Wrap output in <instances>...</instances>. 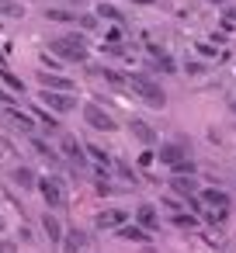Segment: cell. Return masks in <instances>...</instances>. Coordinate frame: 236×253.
I'll list each match as a JSON object with an SVG mask.
<instances>
[{
    "label": "cell",
    "mask_w": 236,
    "mask_h": 253,
    "mask_svg": "<svg viewBox=\"0 0 236 253\" xmlns=\"http://www.w3.org/2000/svg\"><path fill=\"white\" fill-rule=\"evenodd\" d=\"M129 222V211L125 208H111V211H101L97 215V229H118Z\"/></svg>",
    "instance_id": "obj_12"
},
{
    "label": "cell",
    "mask_w": 236,
    "mask_h": 253,
    "mask_svg": "<svg viewBox=\"0 0 236 253\" xmlns=\"http://www.w3.org/2000/svg\"><path fill=\"white\" fill-rule=\"evenodd\" d=\"M208 4H229V0H208Z\"/></svg>",
    "instance_id": "obj_36"
},
{
    "label": "cell",
    "mask_w": 236,
    "mask_h": 253,
    "mask_svg": "<svg viewBox=\"0 0 236 253\" xmlns=\"http://www.w3.org/2000/svg\"><path fill=\"white\" fill-rule=\"evenodd\" d=\"M0 80H4V84H7L14 94H25V80H21V77H14L7 66H0Z\"/></svg>",
    "instance_id": "obj_21"
},
{
    "label": "cell",
    "mask_w": 236,
    "mask_h": 253,
    "mask_svg": "<svg viewBox=\"0 0 236 253\" xmlns=\"http://www.w3.org/2000/svg\"><path fill=\"white\" fill-rule=\"evenodd\" d=\"M129 132H132V135H136L142 146H153V142H156L153 125H149V122H142V118H132V122H129Z\"/></svg>",
    "instance_id": "obj_11"
},
{
    "label": "cell",
    "mask_w": 236,
    "mask_h": 253,
    "mask_svg": "<svg viewBox=\"0 0 236 253\" xmlns=\"http://www.w3.org/2000/svg\"><path fill=\"white\" fill-rule=\"evenodd\" d=\"M46 18H49V21H73L77 14H73V11H63V7H49Z\"/></svg>",
    "instance_id": "obj_26"
},
{
    "label": "cell",
    "mask_w": 236,
    "mask_h": 253,
    "mask_svg": "<svg viewBox=\"0 0 236 253\" xmlns=\"http://www.w3.org/2000/svg\"><path fill=\"white\" fill-rule=\"evenodd\" d=\"M39 194H42V201L49 205V208H66V191H63V180H56V177H39Z\"/></svg>",
    "instance_id": "obj_3"
},
{
    "label": "cell",
    "mask_w": 236,
    "mask_h": 253,
    "mask_svg": "<svg viewBox=\"0 0 236 253\" xmlns=\"http://www.w3.org/2000/svg\"><path fill=\"white\" fill-rule=\"evenodd\" d=\"M0 104H7V108H11V104H14V97H11L7 90H0Z\"/></svg>",
    "instance_id": "obj_34"
},
{
    "label": "cell",
    "mask_w": 236,
    "mask_h": 253,
    "mask_svg": "<svg viewBox=\"0 0 236 253\" xmlns=\"http://www.w3.org/2000/svg\"><path fill=\"white\" fill-rule=\"evenodd\" d=\"M49 49H52L59 59H66V63H87V59H91L87 39H84L80 32H66V35L52 39V42H49Z\"/></svg>",
    "instance_id": "obj_1"
},
{
    "label": "cell",
    "mask_w": 236,
    "mask_h": 253,
    "mask_svg": "<svg viewBox=\"0 0 236 253\" xmlns=\"http://www.w3.org/2000/svg\"><path fill=\"white\" fill-rule=\"evenodd\" d=\"M0 66H4V56H0Z\"/></svg>",
    "instance_id": "obj_37"
},
{
    "label": "cell",
    "mask_w": 236,
    "mask_h": 253,
    "mask_svg": "<svg viewBox=\"0 0 236 253\" xmlns=\"http://www.w3.org/2000/svg\"><path fill=\"white\" fill-rule=\"evenodd\" d=\"M170 191L181 194V198H191V194H198V180H191V173L188 177H174L170 180Z\"/></svg>",
    "instance_id": "obj_15"
},
{
    "label": "cell",
    "mask_w": 236,
    "mask_h": 253,
    "mask_svg": "<svg viewBox=\"0 0 236 253\" xmlns=\"http://www.w3.org/2000/svg\"><path fill=\"white\" fill-rule=\"evenodd\" d=\"M160 163H167V167H174V163H181V160H188V142L184 139H177V142H160Z\"/></svg>",
    "instance_id": "obj_6"
},
{
    "label": "cell",
    "mask_w": 236,
    "mask_h": 253,
    "mask_svg": "<svg viewBox=\"0 0 236 253\" xmlns=\"http://www.w3.org/2000/svg\"><path fill=\"white\" fill-rule=\"evenodd\" d=\"M84 246H87V236H84L80 229H70V232L63 236V250H66V253H80Z\"/></svg>",
    "instance_id": "obj_17"
},
{
    "label": "cell",
    "mask_w": 236,
    "mask_h": 253,
    "mask_svg": "<svg viewBox=\"0 0 236 253\" xmlns=\"http://www.w3.org/2000/svg\"><path fill=\"white\" fill-rule=\"evenodd\" d=\"M132 4H139V7H146V4H156V0H132Z\"/></svg>",
    "instance_id": "obj_35"
},
{
    "label": "cell",
    "mask_w": 236,
    "mask_h": 253,
    "mask_svg": "<svg viewBox=\"0 0 236 253\" xmlns=\"http://www.w3.org/2000/svg\"><path fill=\"white\" fill-rule=\"evenodd\" d=\"M4 118H7V122H14L21 132H35V115H25V111H21V108H14V104L4 111Z\"/></svg>",
    "instance_id": "obj_13"
},
{
    "label": "cell",
    "mask_w": 236,
    "mask_h": 253,
    "mask_svg": "<svg viewBox=\"0 0 236 253\" xmlns=\"http://www.w3.org/2000/svg\"><path fill=\"white\" fill-rule=\"evenodd\" d=\"M115 232H118V239H129V243H149V239H153L149 229H142L139 222H125V225H118Z\"/></svg>",
    "instance_id": "obj_8"
},
{
    "label": "cell",
    "mask_w": 236,
    "mask_h": 253,
    "mask_svg": "<svg viewBox=\"0 0 236 253\" xmlns=\"http://www.w3.org/2000/svg\"><path fill=\"white\" fill-rule=\"evenodd\" d=\"M35 122H39L46 132H59V122H56V115H49V111H42V108L35 111Z\"/></svg>",
    "instance_id": "obj_23"
},
{
    "label": "cell",
    "mask_w": 236,
    "mask_h": 253,
    "mask_svg": "<svg viewBox=\"0 0 236 253\" xmlns=\"http://www.w3.org/2000/svg\"><path fill=\"white\" fill-rule=\"evenodd\" d=\"M39 101L46 104V108H52V111H73L77 108V97H73V90H49V87H42V94H39Z\"/></svg>",
    "instance_id": "obj_4"
},
{
    "label": "cell",
    "mask_w": 236,
    "mask_h": 253,
    "mask_svg": "<svg viewBox=\"0 0 236 253\" xmlns=\"http://www.w3.org/2000/svg\"><path fill=\"white\" fill-rule=\"evenodd\" d=\"M170 170H174L177 177H184V173H194V163H191V156H188V160H181V163H174Z\"/></svg>",
    "instance_id": "obj_27"
},
{
    "label": "cell",
    "mask_w": 236,
    "mask_h": 253,
    "mask_svg": "<svg viewBox=\"0 0 236 253\" xmlns=\"http://www.w3.org/2000/svg\"><path fill=\"white\" fill-rule=\"evenodd\" d=\"M188 73L198 77V73H205V66H201V63H188Z\"/></svg>",
    "instance_id": "obj_31"
},
{
    "label": "cell",
    "mask_w": 236,
    "mask_h": 253,
    "mask_svg": "<svg viewBox=\"0 0 236 253\" xmlns=\"http://www.w3.org/2000/svg\"><path fill=\"white\" fill-rule=\"evenodd\" d=\"M80 25H84V32H91V28H97V18H94V14H84Z\"/></svg>",
    "instance_id": "obj_30"
},
{
    "label": "cell",
    "mask_w": 236,
    "mask_h": 253,
    "mask_svg": "<svg viewBox=\"0 0 236 253\" xmlns=\"http://www.w3.org/2000/svg\"><path fill=\"white\" fill-rule=\"evenodd\" d=\"M94 14H97V18H108V21H118V25L125 21V14H122L115 4H97V11H94Z\"/></svg>",
    "instance_id": "obj_22"
},
{
    "label": "cell",
    "mask_w": 236,
    "mask_h": 253,
    "mask_svg": "<svg viewBox=\"0 0 236 253\" xmlns=\"http://www.w3.org/2000/svg\"><path fill=\"white\" fill-rule=\"evenodd\" d=\"M129 87H132V90H136V94L149 104V108H163V104H167L163 87H160L156 80H149L146 73H132V77H129Z\"/></svg>",
    "instance_id": "obj_2"
},
{
    "label": "cell",
    "mask_w": 236,
    "mask_h": 253,
    "mask_svg": "<svg viewBox=\"0 0 236 253\" xmlns=\"http://www.w3.org/2000/svg\"><path fill=\"white\" fill-rule=\"evenodd\" d=\"M146 52L153 56L149 70H160V73H177V63H174V59H170V52H163L156 42H149V45H146Z\"/></svg>",
    "instance_id": "obj_7"
},
{
    "label": "cell",
    "mask_w": 236,
    "mask_h": 253,
    "mask_svg": "<svg viewBox=\"0 0 236 253\" xmlns=\"http://www.w3.org/2000/svg\"><path fill=\"white\" fill-rule=\"evenodd\" d=\"M63 153H66L70 160H77V167H84V146H80L73 135H63Z\"/></svg>",
    "instance_id": "obj_18"
},
{
    "label": "cell",
    "mask_w": 236,
    "mask_h": 253,
    "mask_svg": "<svg viewBox=\"0 0 236 253\" xmlns=\"http://www.w3.org/2000/svg\"><path fill=\"white\" fill-rule=\"evenodd\" d=\"M0 18H25L21 0H0Z\"/></svg>",
    "instance_id": "obj_19"
},
{
    "label": "cell",
    "mask_w": 236,
    "mask_h": 253,
    "mask_svg": "<svg viewBox=\"0 0 236 253\" xmlns=\"http://www.w3.org/2000/svg\"><path fill=\"white\" fill-rule=\"evenodd\" d=\"M32 149H35L39 156H46V160H52V156H56V149H52L46 139H39V135H32Z\"/></svg>",
    "instance_id": "obj_24"
},
{
    "label": "cell",
    "mask_w": 236,
    "mask_h": 253,
    "mask_svg": "<svg viewBox=\"0 0 236 253\" xmlns=\"http://www.w3.org/2000/svg\"><path fill=\"white\" fill-rule=\"evenodd\" d=\"M87 153H91V160H94L97 167H104V170L111 167V156H108V153H104L101 146H87Z\"/></svg>",
    "instance_id": "obj_25"
},
{
    "label": "cell",
    "mask_w": 236,
    "mask_h": 253,
    "mask_svg": "<svg viewBox=\"0 0 236 253\" xmlns=\"http://www.w3.org/2000/svg\"><path fill=\"white\" fill-rule=\"evenodd\" d=\"M84 122H87L91 128H97V132H115V128H118V125H115V118H111L101 104H94V101H91V104H84Z\"/></svg>",
    "instance_id": "obj_5"
},
{
    "label": "cell",
    "mask_w": 236,
    "mask_h": 253,
    "mask_svg": "<svg viewBox=\"0 0 236 253\" xmlns=\"http://www.w3.org/2000/svg\"><path fill=\"white\" fill-rule=\"evenodd\" d=\"M153 156H156V153H142V156H139V167H149V163H153Z\"/></svg>",
    "instance_id": "obj_33"
},
{
    "label": "cell",
    "mask_w": 236,
    "mask_h": 253,
    "mask_svg": "<svg viewBox=\"0 0 236 253\" xmlns=\"http://www.w3.org/2000/svg\"><path fill=\"white\" fill-rule=\"evenodd\" d=\"M118 173H122V177H132V180H136V173H132V167H129V163H118Z\"/></svg>",
    "instance_id": "obj_32"
},
{
    "label": "cell",
    "mask_w": 236,
    "mask_h": 253,
    "mask_svg": "<svg viewBox=\"0 0 236 253\" xmlns=\"http://www.w3.org/2000/svg\"><path fill=\"white\" fill-rule=\"evenodd\" d=\"M198 198H201L208 208H215V211H229V194H226V191H219V187H205Z\"/></svg>",
    "instance_id": "obj_10"
},
{
    "label": "cell",
    "mask_w": 236,
    "mask_h": 253,
    "mask_svg": "<svg viewBox=\"0 0 236 253\" xmlns=\"http://www.w3.org/2000/svg\"><path fill=\"white\" fill-rule=\"evenodd\" d=\"M0 253H18V243L14 239H0Z\"/></svg>",
    "instance_id": "obj_29"
},
{
    "label": "cell",
    "mask_w": 236,
    "mask_h": 253,
    "mask_svg": "<svg viewBox=\"0 0 236 253\" xmlns=\"http://www.w3.org/2000/svg\"><path fill=\"white\" fill-rule=\"evenodd\" d=\"M14 184H21V187H39V177H35L32 167H18V170H14Z\"/></svg>",
    "instance_id": "obj_20"
},
{
    "label": "cell",
    "mask_w": 236,
    "mask_h": 253,
    "mask_svg": "<svg viewBox=\"0 0 236 253\" xmlns=\"http://www.w3.org/2000/svg\"><path fill=\"white\" fill-rule=\"evenodd\" d=\"M136 222L142 225V229H160V215H156V208L153 205H139V211H136Z\"/></svg>",
    "instance_id": "obj_14"
},
{
    "label": "cell",
    "mask_w": 236,
    "mask_h": 253,
    "mask_svg": "<svg viewBox=\"0 0 236 253\" xmlns=\"http://www.w3.org/2000/svg\"><path fill=\"white\" fill-rule=\"evenodd\" d=\"M39 84L49 87V90H73V80L70 77H59L52 70H39Z\"/></svg>",
    "instance_id": "obj_9"
},
{
    "label": "cell",
    "mask_w": 236,
    "mask_h": 253,
    "mask_svg": "<svg viewBox=\"0 0 236 253\" xmlns=\"http://www.w3.org/2000/svg\"><path fill=\"white\" fill-rule=\"evenodd\" d=\"M42 229H46V236H49L52 243H63V236H66V232H63V225H59V218H56V215H49V211L42 215Z\"/></svg>",
    "instance_id": "obj_16"
},
{
    "label": "cell",
    "mask_w": 236,
    "mask_h": 253,
    "mask_svg": "<svg viewBox=\"0 0 236 253\" xmlns=\"http://www.w3.org/2000/svg\"><path fill=\"white\" fill-rule=\"evenodd\" d=\"M174 225H177V229H194L198 218H194V215H174Z\"/></svg>",
    "instance_id": "obj_28"
}]
</instances>
